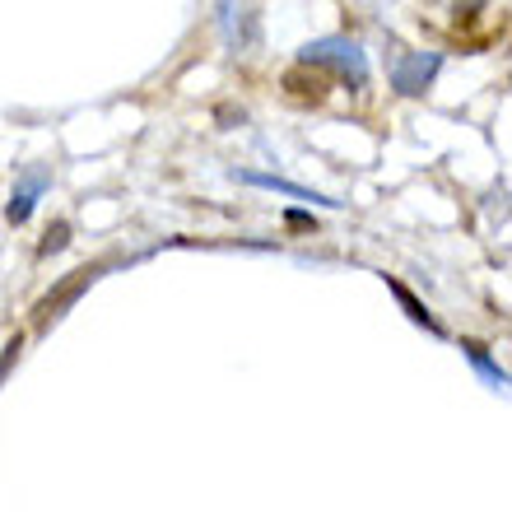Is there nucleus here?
I'll use <instances>...</instances> for the list:
<instances>
[{"mask_svg": "<svg viewBox=\"0 0 512 512\" xmlns=\"http://www.w3.org/2000/svg\"><path fill=\"white\" fill-rule=\"evenodd\" d=\"M298 66L331 70V75H340L350 89H364L368 84V56L354 38H312L308 47L298 52Z\"/></svg>", "mask_w": 512, "mask_h": 512, "instance_id": "obj_1", "label": "nucleus"}, {"mask_svg": "<svg viewBox=\"0 0 512 512\" xmlns=\"http://www.w3.org/2000/svg\"><path fill=\"white\" fill-rule=\"evenodd\" d=\"M103 270H108V261H98V266H80V270H70L66 280L56 284L52 294L42 298L38 303V312H33V326H38V331H47V326L52 322H61V317H66V308L70 303H80V294L84 289H89V284H98L103 280Z\"/></svg>", "mask_w": 512, "mask_h": 512, "instance_id": "obj_2", "label": "nucleus"}, {"mask_svg": "<svg viewBox=\"0 0 512 512\" xmlns=\"http://www.w3.org/2000/svg\"><path fill=\"white\" fill-rule=\"evenodd\" d=\"M438 70H443V56L438 52H405L396 66H391V89L401 98H419L429 94L433 80H438Z\"/></svg>", "mask_w": 512, "mask_h": 512, "instance_id": "obj_3", "label": "nucleus"}, {"mask_svg": "<svg viewBox=\"0 0 512 512\" xmlns=\"http://www.w3.org/2000/svg\"><path fill=\"white\" fill-rule=\"evenodd\" d=\"M47 187H52V168H47V163H28L24 173H19V182H14V191H10L5 219H10V224H28V215L38 210V201L47 196Z\"/></svg>", "mask_w": 512, "mask_h": 512, "instance_id": "obj_4", "label": "nucleus"}, {"mask_svg": "<svg viewBox=\"0 0 512 512\" xmlns=\"http://www.w3.org/2000/svg\"><path fill=\"white\" fill-rule=\"evenodd\" d=\"M243 187H261V191H275V196H289V201H303V205H322V210H340L345 201H331V196H322V191L312 187H298V182H289V177H275V173H233Z\"/></svg>", "mask_w": 512, "mask_h": 512, "instance_id": "obj_5", "label": "nucleus"}, {"mask_svg": "<svg viewBox=\"0 0 512 512\" xmlns=\"http://www.w3.org/2000/svg\"><path fill=\"white\" fill-rule=\"evenodd\" d=\"M387 289H391V298L401 303V312H405V317H410V322H415V326H424V331H429V336H438V340L447 336V331H443V322H438V317H433V312L424 308V303H419V298L410 294V289H405L401 280H391V275H387Z\"/></svg>", "mask_w": 512, "mask_h": 512, "instance_id": "obj_6", "label": "nucleus"}, {"mask_svg": "<svg viewBox=\"0 0 512 512\" xmlns=\"http://www.w3.org/2000/svg\"><path fill=\"white\" fill-rule=\"evenodd\" d=\"M461 354L471 359V364H475V373H480V378H485L494 391H508V373H503V368L494 364V359H489V350H485V345H480V340H461Z\"/></svg>", "mask_w": 512, "mask_h": 512, "instance_id": "obj_7", "label": "nucleus"}, {"mask_svg": "<svg viewBox=\"0 0 512 512\" xmlns=\"http://www.w3.org/2000/svg\"><path fill=\"white\" fill-rule=\"evenodd\" d=\"M66 243H70V224H66V219H56L52 229H47V238L38 243V256H56V252H66Z\"/></svg>", "mask_w": 512, "mask_h": 512, "instance_id": "obj_8", "label": "nucleus"}]
</instances>
